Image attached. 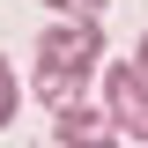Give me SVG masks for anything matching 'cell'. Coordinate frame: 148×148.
<instances>
[{
    "label": "cell",
    "mask_w": 148,
    "mask_h": 148,
    "mask_svg": "<svg viewBox=\"0 0 148 148\" xmlns=\"http://www.w3.org/2000/svg\"><path fill=\"white\" fill-rule=\"evenodd\" d=\"M104 37L96 22H52V30L37 37V96L52 111H74L89 82H104Z\"/></svg>",
    "instance_id": "obj_1"
},
{
    "label": "cell",
    "mask_w": 148,
    "mask_h": 148,
    "mask_svg": "<svg viewBox=\"0 0 148 148\" xmlns=\"http://www.w3.org/2000/svg\"><path fill=\"white\" fill-rule=\"evenodd\" d=\"M104 111L119 133H148V67L141 59H111L104 67Z\"/></svg>",
    "instance_id": "obj_2"
},
{
    "label": "cell",
    "mask_w": 148,
    "mask_h": 148,
    "mask_svg": "<svg viewBox=\"0 0 148 148\" xmlns=\"http://www.w3.org/2000/svg\"><path fill=\"white\" fill-rule=\"evenodd\" d=\"M59 148H119V126H111V111H89V104L59 111Z\"/></svg>",
    "instance_id": "obj_3"
},
{
    "label": "cell",
    "mask_w": 148,
    "mask_h": 148,
    "mask_svg": "<svg viewBox=\"0 0 148 148\" xmlns=\"http://www.w3.org/2000/svg\"><path fill=\"white\" fill-rule=\"evenodd\" d=\"M15 104H22V82H15V67H8V59H0V126H8V119H15Z\"/></svg>",
    "instance_id": "obj_4"
},
{
    "label": "cell",
    "mask_w": 148,
    "mask_h": 148,
    "mask_svg": "<svg viewBox=\"0 0 148 148\" xmlns=\"http://www.w3.org/2000/svg\"><path fill=\"white\" fill-rule=\"evenodd\" d=\"M52 8H67L74 22H96V0H52Z\"/></svg>",
    "instance_id": "obj_5"
}]
</instances>
